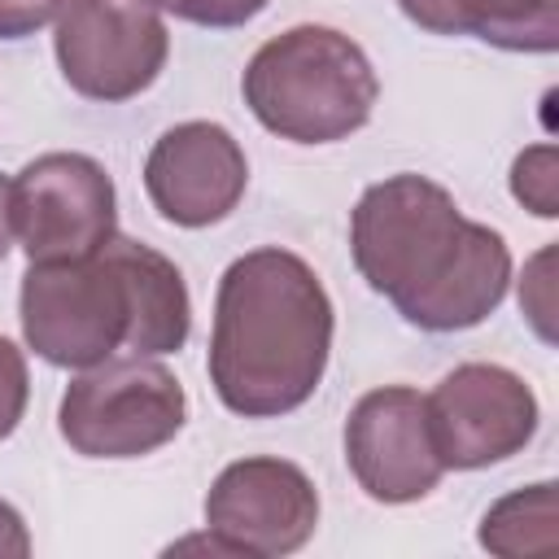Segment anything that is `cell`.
Returning <instances> with one entry per match:
<instances>
[{"mask_svg":"<svg viewBox=\"0 0 559 559\" xmlns=\"http://www.w3.org/2000/svg\"><path fill=\"white\" fill-rule=\"evenodd\" d=\"M511 197L537 218H559V148L550 140L528 144L524 153H515Z\"/></svg>","mask_w":559,"mask_h":559,"instance_id":"9a60e30c","label":"cell"},{"mask_svg":"<svg viewBox=\"0 0 559 559\" xmlns=\"http://www.w3.org/2000/svg\"><path fill=\"white\" fill-rule=\"evenodd\" d=\"M4 555H13V559L31 555V533H26V520L17 515V507L0 498V559Z\"/></svg>","mask_w":559,"mask_h":559,"instance_id":"ffe728a7","label":"cell"},{"mask_svg":"<svg viewBox=\"0 0 559 559\" xmlns=\"http://www.w3.org/2000/svg\"><path fill=\"white\" fill-rule=\"evenodd\" d=\"M122 262L131 271V293H135V332H131V354H179L192 332V297L183 284V271L157 253L144 240L118 236Z\"/></svg>","mask_w":559,"mask_h":559,"instance_id":"4fadbf2b","label":"cell"},{"mask_svg":"<svg viewBox=\"0 0 559 559\" xmlns=\"http://www.w3.org/2000/svg\"><path fill=\"white\" fill-rule=\"evenodd\" d=\"M26 397H31V376H26V354L0 336V441H9L26 415Z\"/></svg>","mask_w":559,"mask_h":559,"instance_id":"ac0fdd59","label":"cell"},{"mask_svg":"<svg viewBox=\"0 0 559 559\" xmlns=\"http://www.w3.org/2000/svg\"><path fill=\"white\" fill-rule=\"evenodd\" d=\"M61 0H0V39H26L57 17Z\"/></svg>","mask_w":559,"mask_h":559,"instance_id":"d6986e66","label":"cell"},{"mask_svg":"<svg viewBox=\"0 0 559 559\" xmlns=\"http://www.w3.org/2000/svg\"><path fill=\"white\" fill-rule=\"evenodd\" d=\"M17 319L26 345L66 371L96 367L118 349H131L135 293L118 249V231L87 258L26 262L17 288Z\"/></svg>","mask_w":559,"mask_h":559,"instance_id":"277c9868","label":"cell"},{"mask_svg":"<svg viewBox=\"0 0 559 559\" xmlns=\"http://www.w3.org/2000/svg\"><path fill=\"white\" fill-rule=\"evenodd\" d=\"M9 223L26 262L96 253L118 231V192L87 153H39L9 179Z\"/></svg>","mask_w":559,"mask_h":559,"instance_id":"52a82bcc","label":"cell"},{"mask_svg":"<svg viewBox=\"0 0 559 559\" xmlns=\"http://www.w3.org/2000/svg\"><path fill=\"white\" fill-rule=\"evenodd\" d=\"M9 245H13V223H9V179L0 175V262H4Z\"/></svg>","mask_w":559,"mask_h":559,"instance_id":"44dd1931","label":"cell"},{"mask_svg":"<svg viewBox=\"0 0 559 559\" xmlns=\"http://www.w3.org/2000/svg\"><path fill=\"white\" fill-rule=\"evenodd\" d=\"M205 528L218 533L240 559H280L301 550L319 528L314 480L271 454L227 463L205 493Z\"/></svg>","mask_w":559,"mask_h":559,"instance_id":"9c48e42d","label":"cell"},{"mask_svg":"<svg viewBox=\"0 0 559 559\" xmlns=\"http://www.w3.org/2000/svg\"><path fill=\"white\" fill-rule=\"evenodd\" d=\"M432 450L445 472H480L520 454L542 424L537 393L502 362H459L424 393Z\"/></svg>","mask_w":559,"mask_h":559,"instance_id":"ba28073f","label":"cell"},{"mask_svg":"<svg viewBox=\"0 0 559 559\" xmlns=\"http://www.w3.org/2000/svg\"><path fill=\"white\" fill-rule=\"evenodd\" d=\"M345 463L371 502L406 507L428 498L445 467L432 450L424 393L411 384H380L345 415Z\"/></svg>","mask_w":559,"mask_h":559,"instance_id":"30bf717a","label":"cell"},{"mask_svg":"<svg viewBox=\"0 0 559 559\" xmlns=\"http://www.w3.org/2000/svg\"><path fill=\"white\" fill-rule=\"evenodd\" d=\"M249 188V157L240 140L210 118L175 122L144 157V192L153 210L188 231L223 223Z\"/></svg>","mask_w":559,"mask_h":559,"instance_id":"8fae6325","label":"cell"},{"mask_svg":"<svg viewBox=\"0 0 559 559\" xmlns=\"http://www.w3.org/2000/svg\"><path fill=\"white\" fill-rule=\"evenodd\" d=\"M336 310L319 271L280 245L240 253L214 293L210 384L240 419H280L306 406L332 358Z\"/></svg>","mask_w":559,"mask_h":559,"instance_id":"7a4b0ae2","label":"cell"},{"mask_svg":"<svg viewBox=\"0 0 559 559\" xmlns=\"http://www.w3.org/2000/svg\"><path fill=\"white\" fill-rule=\"evenodd\" d=\"M52 22L61 79L83 100L122 105L166 70L170 35L157 0H61Z\"/></svg>","mask_w":559,"mask_h":559,"instance_id":"8992f818","label":"cell"},{"mask_svg":"<svg viewBox=\"0 0 559 559\" xmlns=\"http://www.w3.org/2000/svg\"><path fill=\"white\" fill-rule=\"evenodd\" d=\"M188 424L179 376L148 354H114L83 367L57 406L61 441L83 459H144Z\"/></svg>","mask_w":559,"mask_h":559,"instance_id":"5b68a950","label":"cell"},{"mask_svg":"<svg viewBox=\"0 0 559 559\" xmlns=\"http://www.w3.org/2000/svg\"><path fill=\"white\" fill-rule=\"evenodd\" d=\"M428 35H472L502 52H555L559 0H397Z\"/></svg>","mask_w":559,"mask_h":559,"instance_id":"7c38bea8","label":"cell"},{"mask_svg":"<svg viewBox=\"0 0 559 559\" xmlns=\"http://www.w3.org/2000/svg\"><path fill=\"white\" fill-rule=\"evenodd\" d=\"M476 542L489 555H502V559H524V555L555 550V542H559V528H555V480H537V485H524V489L498 498L480 515Z\"/></svg>","mask_w":559,"mask_h":559,"instance_id":"5bb4252c","label":"cell"},{"mask_svg":"<svg viewBox=\"0 0 559 559\" xmlns=\"http://www.w3.org/2000/svg\"><path fill=\"white\" fill-rule=\"evenodd\" d=\"M162 13L192 22V26H210V31H231L253 22L271 0H157Z\"/></svg>","mask_w":559,"mask_h":559,"instance_id":"e0dca14e","label":"cell"},{"mask_svg":"<svg viewBox=\"0 0 559 559\" xmlns=\"http://www.w3.org/2000/svg\"><path fill=\"white\" fill-rule=\"evenodd\" d=\"M240 96L271 135L288 144H336L371 122L380 79L345 31L301 22L249 57Z\"/></svg>","mask_w":559,"mask_h":559,"instance_id":"3957f363","label":"cell"},{"mask_svg":"<svg viewBox=\"0 0 559 559\" xmlns=\"http://www.w3.org/2000/svg\"><path fill=\"white\" fill-rule=\"evenodd\" d=\"M550 266H555V245H542L524 262V280H520V310L546 345L555 341V280H550Z\"/></svg>","mask_w":559,"mask_h":559,"instance_id":"2e32d148","label":"cell"},{"mask_svg":"<svg viewBox=\"0 0 559 559\" xmlns=\"http://www.w3.org/2000/svg\"><path fill=\"white\" fill-rule=\"evenodd\" d=\"M349 253L367 288L419 332L476 328L511 288L507 236L467 218L450 188L415 170L362 188L349 210Z\"/></svg>","mask_w":559,"mask_h":559,"instance_id":"6da1fadb","label":"cell"}]
</instances>
